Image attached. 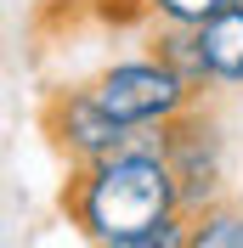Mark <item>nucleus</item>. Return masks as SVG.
<instances>
[{
    "mask_svg": "<svg viewBox=\"0 0 243 248\" xmlns=\"http://www.w3.org/2000/svg\"><path fill=\"white\" fill-rule=\"evenodd\" d=\"M57 209L91 248L141 237L164 220L187 215L164 153H113L96 164H74L57 192Z\"/></svg>",
    "mask_w": 243,
    "mask_h": 248,
    "instance_id": "nucleus-1",
    "label": "nucleus"
},
{
    "mask_svg": "<svg viewBox=\"0 0 243 248\" xmlns=\"http://www.w3.org/2000/svg\"><path fill=\"white\" fill-rule=\"evenodd\" d=\"M40 136L51 141V153L74 170V164H96L113 153H164V124L153 130H130L91 96V85H57L40 102Z\"/></svg>",
    "mask_w": 243,
    "mask_h": 248,
    "instance_id": "nucleus-2",
    "label": "nucleus"
},
{
    "mask_svg": "<svg viewBox=\"0 0 243 248\" xmlns=\"http://www.w3.org/2000/svg\"><path fill=\"white\" fill-rule=\"evenodd\" d=\"M85 85H91V96H96V102H102V108L113 113L119 124H130V130L170 124V119H181L192 102H204V96H198L164 57H153V51H136V57H113V62H102Z\"/></svg>",
    "mask_w": 243,
    "mask_h": 248,
    "instance_id": "nucleus-3",
    "label": "nucleus"
},
{
    "mask_svg": "<svg viewBox=\"0 0 243 248\" xmlns=\"http://www.w3.org/2000/svg\"><path fill=\"white\" fill-rule=\"evenodd\" d=\"M164 164L175 170L187 215L226 198V124L215 119L209 102H192L181 119L164 124Z\"/></svg>",
    "mask_w": 243,
    "mask_h": 248,
    "instance_id": "nucleus-4",
    "label": "nucleus"
},
{
    "mask_svg": "<svg viewBox=\"0 0 243 248\" xmlns=\"http://www.w3.org/2000/svg\"><path fill=\"white\" fill-rule=\"evenodd\" d=\"M147 51H153V57H164L170 68L204 96V102L215 96V74H209L204 34H198V29H181V23H147Z\"/></svg>",
    "mask_w": 243,
    "mask_h": 248,
    "instance_id": "nucleus-5",
    "label": "nucleus"
},
{
    "mask_svg": "<svg viewBox=\"0 0 243 248\" xmlns=\"http://www.w3.org/2000/svg\"><path fill=\"white\" fill-rule=\"evenodd\" d=\"M198 34H204V57H209L215 91H243V6L209 17Z\"/></svg>",
    "mask_w": 243,
    "mask_h": 248,
    "instance_id": "nucleus-6",
    "label": "nucleus"
},
{
    "mask_svg": "<svg viewBox=\"0 0 243 248\" xmlns=\"http://www.w3.org/2000/svg\"><path fill=\"white\" fill-rule=\"evenodd\" d=\"M181 248H243V203H209L187 215V243Z\"/></svg>",
    "mask_w": 243,
    "mask_h": 248,
    "instance_id": "nucleus-7",
    "label": "nucleus"
},
{
    "mask_svg": "<svg viewBox=\"0 0 243 248\" xmlns=\"http://www.w3.org/2000/svg\"><path fill=\"white\" fill-rule=\"evenodd\" d=\"M232 6H243V0H147L153 23H181V29H204L209 17L232 12Z\"/></svg>",
    "mask_w": 243,
    "mask_h": 248,
    "instance_id": "nucleus-8",
    "label": "nucleus"
},
{
    "mask_svg": "<svg viewBox=\"0 0 243 248\" xmlns=\"http://www.w3.org/2000/svg\"><path fill=\"white\" fill-rule=\"evenodd\" d=\"M181 243H187V215L164 220V226H153L141 237H124V243H102V248H181Z\"/></svg>",
    "mask_w": 243,
    "mask_h": 248,
    "instance_id": "nucleus-9",
    "label": "nucleus"
}]
</instances>
